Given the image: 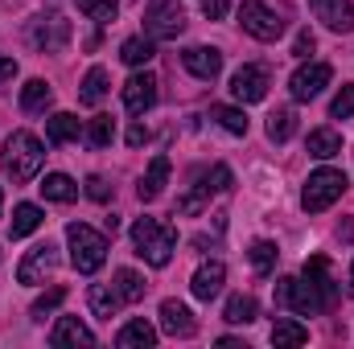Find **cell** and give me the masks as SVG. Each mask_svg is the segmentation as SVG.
Instances as JSON below:
<instances>
[{"instance_id": "cell-47", "label": "cell", "mask_w": 354, "mask_h": 349, "mask_svg": "<svg viewBox=\"0 0 354 349\" xmlns=\"http://www.w3.org/2000/svg\"><path fill=\"white\" fill-rule=\"evenodd\" d=\"M351 292H354V263H351Z\"/></svg>"}, {"instance_id": "cell-40", "label": "cell", "mask_w": 354, "mask_h": 349, "mask_svg": "<svg viewBox=\"0 0 354 349\" xmlns=\"http://www.w3.org/2000/svg\"><path fill=\"white\" fill-rule=\"evenodd\" d=\"M87 197L91 201H107V197H111V189H107L103 177H87Z\"/></svg>"}, {"instance_id": "cell-16", "label": "cell", "mask_w": 354, "mask_h": 349, "mask_svg": "<svg viewBox=\"0 0 354 349\" xmlns=\"http://www.w3.org/2000/svg\"><path fill=\"white\" fill-rule=\"evenodd\" d=\"M223 283H227V267L218 259L202 263L198 271H194V279H189V292H194V300H214L218 292H223Z\"/></svg>"}, {"instance_id": "cell-37", "label": "cell", "mask_w": 354, "mask_h": 349, "mask_svg": "<svg viewBox=\"0 0 354 349\" xmlns=\"http://www.w3.org/2000/svg\"><path fill=\"white\" fill-rule=\"evenodd\" d=\"M62 300H66V288H50V292H41V296L33 300V308H29V312H33V321H46Z\"/></svg>"}, {"instance_id": "cell-27", "label": "cell", "mask_w": 354, "mask_h": 349, "mask_svg": "<svg viewBox=\"0 0 354 349\" xmlns=\"http://www.w3.org/2000/svg\"><path fill=\"white\" fill-rule=\"evenodd\" d=\"M54 103V90L46 79H29L25 87H21V111H46Z\"/></svg>"}, {"instance_id": "cell-9", "label": "cell", "mask_w": 354, "mask_h": 349, "mask_svg": "<svg viewBox=\"0 0 354 349\" xmlns=\"http://www.w3.org/2000/svg\"><path fill=\"white\" fill-rule=\"evenodd\" d=\"M276 304H280V308H292V312H301V317H309V312L322 308L317 296H313V288H309L305 279H297V275L276 279Z\"/></svg>"}, {"instance_id": "cell-48", "label": "cell", "mask_w": 354, "mask_h": 349, "mask_svg": "<svg viewBox=\"0 0 354 349\" xmlns=\"http://www.w3.org/2000/svg\"><path fill=\"white\" fill-rule=\"evenodd\" d=\"M0 206H4V189H0Z\"/></svg>"}, {"instance_id": "cell-26", "label": "cell", "mask_w": 354, "mask_h": 349, "mask_svg": "<svg viewBox=\"0 0 354 349\" xmlns=\"http://www.w3.org/2000/svg\"><path fill=\"white\" fill-rule=\"evenodd\" d=\"M292 132H297V111L292 107H276L268 115V140L272 144H284V140H292Z\"/></svg>"}, {"instance_id": "cell-35", "label": "cell", "mask_w": 354, "mask_h": 349, "mask_svg": "<svg viewBox=\"0 0 354 349\" xmlns=\"http://www.w3.org/2000/svg\"><path fill=\"white\" fill-rule=\"evenodd\" d=\"M87 140H91V148H107L115 140V119L111 115H95L87 123Z\"/></svg>"}, {"instance_id": "cell-3", "label": "cell", "mask_w": 354, "mask_h": 349, "mask_svg": "<svg viewBox=\"0 0 354 349\" xmlns=\"http://www.w3.org/2000/svg\"><path fill=\"white\" fill-rule=\"evenodd\" d=\"M239 21H243V29H248L252 37L276 41V37L288 29V4H284V0H243Z\"/></svg>"}, {"instance_id": "cell-4", "label": "cell", "mask_w": 354, "mask_h": 349, "mask_svg": "<svg viewBox=\"0 0 354 349\" xmlns=\"http://www.w3.org/2000/svg\"><path fill=\"white\" fill-rule=\"evenodd\" d=\"M66 243H71V263H75V271H99L103 259H107V239L99 235V230H91L87 222H71L66 226Z\"/></svg>"}, {"instance_id": "cell-28", "label": "cell", "mask_w": 354, "mask_h": 349, "mask_svg": "<svg viewBox=\"0 0 354 349\" xmlns=\"http://www.w3.org/2000/svg\"><path fill=\"white\" fill-rule=\"evenodd\" d=\"M309 341V329L301 325V321H288V317H280L276 325H272V346L284 349V346H305Z\"/></svg>"}, {"instance_id": "cell-18", "label": "cell", "mask_w": 354, "mask_h": 349, "mask_svg": "<svg viewBox=\"0 0 354 349\" xmlns=\"http://www.w3.org/2000/svg\"><path fill=\"white\" fill-rule=\"evenodd\" d=\"M50 346H58V349L62 346H95V333H91L79 317H58V325L50 333Z\"/></svg>"}, {"instance_id": "cell-5", "label": "cell", "mask_w": 354, "mask_h": 349, "mask_svg": "<svg viewBox=\"0 0 354 349\" xmlns=\"http://www.w3.org/2000/svg\"><path fill=\"white\" fill-rule=\"evenodd\" d=\"M342 193H346V173H338V169H317V173H309V181H305L301 206H305L309 214H322V210H330Z\"/></svg>"}, {"instance_id": "cell-2", "label": "cell", "mask_w": 354, "mask_h": 349, "mask_svg": "<svg viewBox=\"0 0 354 349\" xmlns=\"http://www.w3.org/2000/svg\"><path fill=\"white\" fill-rule=\"evenodd\" d=\"M41 161H46V148H41V140L33 132H25V128L8 132V140H4V173L12 177V185L33 181L41 173Z\"/></svg>"}, {"instance_id": "cell-25", "label": "cell", "mask_w": 354, "mask_h": 349, "mask_svg": "<svg viewBox=\"0 0 354 349\" xmlns=\"http://www.w3.org/2000/svg\"><path fill=\"white\" fill-rule=\"evenodd\" d=\"M41 222H46V214H41L33 201H21V206L12 210V226H8V235H12V239H25V235H33Z\"/></svg>"}, {"instance_id": "cell-13", "label": "cell", "mask_w": 354, "mask_h": 349, "mask_svg": "<svg viewBox=\"0 0 354 349\" xmlns=\"http://www.w3.org/2000/svg\"><path fill=\"white\" fill-rule=\"evenodd\" d=\"M231 94L239 103H260L268 94V70L264 66H239L231 74Z\"/></svg>"}, {"instance_id": "cell-31", "label": "cell", "mask_w": 354, "mask_h": 349, "mask_svg": "<svg viewBox=\"0 0 354 349\" xmlns=\"http://www.w3.org/2000/svg\"><path fill=\"white\" fill-rule=\"evenodd\" d=\"M153 37H128L124 46H120V58L128 62V66H149L153 62Z\"/></svg>"}, {"instance_id": "cell-44", "label": "cell", "mask_w": 354, "mask_h": 349, "mask_svg": "<svg viewBox=\"0 0 354 349\" xmlns=\"http://www.w3.org/2000/svg\"><path fill=\"white\" fill-rule=\"evenodd\" d=\"M12 79H17V62L0 54V87H4V83H12Z\"/></svg>"}, {"instance_id": "cell-24", "label": "cell", "mask_w": 354, "mask_h": 349, "mask_svg": "<svg viewBox=\"0 0 354 349\" xmlns=\"http://www.w3.org/2000/svg\"><path fill=\"white\" fill-rule=\"evenodd\" d=\"M338 152H342V136H338L334 128H313V132H309V157L330 161V157H338Z\"/></svg>"}, {"instance_id": "cell-34", "label": "cell", "mask_w": 354, "mask_h": 349, "mask_svg": "<svg viewBox=\"0 0 354 349\" xmlns=\"http://www.w3.org/2000/svg\"><path fill=\"white\" fill-rule=\"evenodd\" d=\"M276 255H280V251H276V243H272V239H256V243H252V251H248V259H252V267H256L260 275H268V271L276 267Z\"/></svg>"}, {"instance_id": "cell-17", "label": "cell", "mask_w": 354, "mask_h": 349, "mask_svg": "<svg viewBox=\"0 0 354 349\" xmlns=\"http://www.w3.org/2000/svg\"><path fill=\"white\" fill-rule=\"evenodd\" d=\"M161 329H165L169 337H194V333H198V321H194V312H189L181 300H165V304H161Z\"/></svg>"}, {"instance_id": "cell-45", "label": "cell", "mask_w": 354, "mask_h": 349, "mask_svg": "<svg viewBox=\"0 0 354 349\" xmlns=\"http://www.w3.org/2000/svg\"><path fill=\"white\" fill-rule=\"evenodd\" d=\"M218 346H223V349H248L243 341H235V337H218Z\"/></svg>"}, {"instance_id": "cell-36", "label": "cell", "mask_w": 354, "mask_h": 349, "mask_svg": "<svg viewBox=\"0 0 354 349\" xmlns=\"http://www.w3.org/2000/svg\"><path fill=\"white\" fill-rule=\"evenodd\" d=\"M79 12L91 17V21H99V25H107V21L120 17V4L115 0H79Z\"/></svg>"}, {"instance_id": "cell-1", "label": "cell", "mask_w": 354, "mask_h": 349, "mask_svg": "<svg viewBox=\"0 0 354 349\" xmlns=\"http://www.w3.org/2000/svg\"><path fill=\"white\" fill-rule=\"evenodd\" d=\"M132 247L149 267H165L177 251V230L157 218H136L132 222Z\"/></svg>"}, {"instance_id": "cell-6", "label": "cell", "mask_w": 354, "mask_h": 349, "mask_svg": "<svg viewBox=\"0 0 354 349\" xmlns=\"http://www.w3.org/2000/svg\"><path fill=\"white\" fill-rule=\"evenodd\" d=\"M181 29H185V12H181L177 0H153V4L145 8V33H149L153 41H169Z\"/></svg>"}, {"instance_id": "cell-11", "label": "cell", "mask_w": 354, "mask_h": 349, "mask_svg": "<svg viewBox=\"0 0 354 349\" xmlns=\"http://www.w3.org/2000/svg\"><path fill=\"white\" fill-rule=\"evenodd\" d=\"M153 103H157V79L149 70H136L124 83V107H128V115H145Z\"/></svg>"}, {"instance_id": "cell-7", "label": "cell", "mask_w": 354, "mask_h": 349, "mask_svg": "<svg viewBox=\"0 0 354 349\" xmlns=\"http://www.w3.org/2000/svg\"><path fill=\"white\" fill-rule=\"evenodd\" d=\"M29 41H33L41 54H58V50H66V41H71V21L58 17V12H41V17L29 25Z\"/></svg>"}, {"instance_id": "cell-23", "label": "cell", "mask_w": 354, "mask_h": 349, "mask_svg": "<svg viewBox=\"0 0 354 349\" xmlns=\"http://www.w3.org/2000/svg\"><path fill=\"white\" fill-rule=\"evenodd\" d=\"M79 115H71V111H58V115H50V123H46V136H50V144H71V140H79Z\"/></svg>"}, {"instance_id": "cell-41", "label": "cell", "mask_w": 354, "mask_h": 349, "mask_svg": "<svg viewBox=\"0 0 354 349\" xmlns=\"http://www.w3.org/2000/svg\"><path fill=\"white\" fill-rule=\"evenodd\" d=\"M313 46H317V41H313V33L305 29V33H297V41H292V54H297V58H309V54H313Z\"/></svg>"}, {"instance_id": "cell-43", "label": "cell", "mask_w": 354, "mask_h": 349, "mask_svg": "<svg viewBox=\"0 0 354 349\" xmlns=\"http://www.w3.org/2000/svg\"><path fill=\"white\" fill-rule=\"evenodd\" d=\"M140 144H149V128L145 123H132L128 128V148H140Z\"/></svg>"}, {"instance_id": "cell-46", "label": "cell", "mask_w": 354, "mask_h": 349, "mask_svg": "<svg viewBox=\"0 0 354 349\" xmlns=\"http://www.w3.org/2000/svg\"><path fill=\"white\" fill-rule=\"evenodd\" d=\"M342 239H346V243H354V226H342Z\"/></svg>"}, {"instance_id": "cell-14", "label": "cell", "mask_w": 354, "mask_h": 349, "mask_svg": "<svg viewBox=\"0 0 354 349\" xmlns=\"http://www.w3.org/2000/svg\"><path fill=\"white\" fill-rule=\"evenodd\" d=\"M181 62H185V70H189L194 79H202V83H214V79L223 74V54L210 50V46H189V50L181 54Z\"/></svg>"}, {"instance_id": "cell-10", "label": "cell", "mask_w": 354, "mask_h": 349, "mask_svg": "<svg viewBox=\"0 0 354 349\" xmlns=\"http://www.w3.org/2000/svg\"><path fill=\"white\" fill-rule=\"evenodd\" d=\"M58 267V247H50V243H41V247H33L21 267H17V283H46V275Z\"/></svg>"}, {"instance_id": "cell-21", "label": "cell", "mask_w": 354, "mask_h": 349, "mask_svg": "<svg viewBox=\"0 0 354 349\" xmlns=\"http://www.w3.org/2000/svg\"><path fill=\"white\" fill-rule=\"evenodd\" d=\"M87 304H91V312L99 317V321H111L115 312H120V292L115 288H107V283H91L87 288Z\"/></svg>"}, {"instance_id": "cell-38", "label": "cell", "mask_w": 354, "mask_h": 349, "mask_svg": "<svg viewBox=\"0 0 354 349\" xmlns=\"http://www.w3.org/2000/svg\"><path fill=\"white\" fill-rule=\"evenodd\" d=\"M223 189H231V169H227V165H214L210 173L202 177L198 193H202V197H210V193H223Z\"/></svg>"}, {"instance_id": "cell-20", "label": "cell", "mask_w": 354, "mask_h": 349, "mask_svg": "<svg viewBox=\"0 0 354 349\" xmlns=\"http://www.w3.org/2000/svg\"><path fill=\"white\" fill-rule=\"evenodd\" d=\"M165 181H169V157H153L149 173L140 177V201H157L165 193Z\"/></svg>"}, {"instance_id": "cell-42", "label": "cell", "mask_w": 354, "mask_h": 349, "mask_svg": "<svg viewBox=\"0 0 354 349\" xmlns=\"http://www.w3.org/2000/svg\"><path fill=\"white\" fill-rule=\"evenodd\" d=\"M227 0H202V12H206V21H223L227 17Z\"/></svg>"}, {"instance_id": "cell-22", "label": "cell", "mask_w": 354, "mask_h": 349, "mask_svg": "<svg viewBox=\"0 0 354 349\" xmlns=\"http://www.w3.org/2000/svg\"><path fill=\"white\" fill-rule=\"evenodd\" d=\"M37 189H41V197H46V201H62V206L79 197V185H75L66 173H46V181H41Z\"/></svg>"}, {"instance_id": "cell-8", "label": "cell", "mask_w": 354, "mask_h": 349, "mask_svg": "<svg viewBox=\"0 0 354 349\" xmlns=\"http://www.w3.org/2000/svg\"><path fill=\"white\" fill-rule=\"evenodd\" d=\"M330 79H334L330 62H309V66H301V70L288 79V90H292L297 103H309V99H317L322 90L330 87Z\"/></svg>"}, {"instance_id": "cell-39", "label": "cell", "mask_w": 354, "mask_h": 349, "mask_svg": "<svg viewBox=\"0 0 354 349\" xmlns=\"http://www.w3.org/2000/svg\"><path fill=\"white\" fill-rule=\"evenodd\" d=\"M330 115H334V119H351V115H354V87H342L338 94H334Z\"/></svg>"}, {"instance_id": "cell-15", "label": "cell", "mask_w": 354, "mask_h": 349, "mask_svg": "<svg viewBox=\"0 0 354 349\" xmlns=\"http://www.w3.org/2000/svg\"><path fill=\"white\" fill-rule=\"evenodd\" d=\"M309 8H313V17H317L326 29H334V33H351L354 29V4L351 0H309Z\"/></svg>"}, {"instance_id": "cell-33", "label": "cell", "mask_w": 354, "mask_h": 349, "mask_svg": "<svg viewBox=\"0 0 354 349\" xmlns=\"http://www.w3.org/2000/svg\"><path fill=\"white\" fill-rule=\"evenodd\" d=\"M210 115L231 132V136H248V115L239 111V107H227V103H218V107H210Z\"/></svg>"}, {"instance_id": "cell-29", "label": "cell", "mask_w": 354, "mask_h": 349, "mask_svg": "<svg viewBox=\"0 0 354 349\" xmlns=\"http://www.w3.org/2000/svg\"><path fill=\"white\" fill-rule=\"evenodd\" d=\"M103 99H107V70H103V66H91L87 79H83V90H79V103L99 107Z\"/></svg>"}, {"instance_id": "cell-30", "label": "cell", "mask_w": 354, "mask_h": 349, "mask_svg": "<svg viewBox=\"0 0 354 349\" xmlns=\"http://www.w3.org/2000/svg\"><path fill=\"white\" fill-rule=\"evenodd\" d=\"M145 288H149V283H145L132 267H120V271H115V292H120V300H124V304L145 300Z\"/></svg>"}, {"instance_id": "cell-12", "label": "cell", "mask_w": 354, "mask_h": 349, "mask_svg": "<svg viewBox=\"0 0 354 349\" xmlns=\"http://www.w3.org/2000/svg\"><path fill=\"white\" fill-rule=\"evenodd\" d=\"M305 283L313 288V296H317L322 308H330V304L338 300V288H334V275H330V259H326V255L305 259Z\"/></svg>"}, {"instance_id": "cell-19", "label": "cell", "mask_w": 354, "mask_h": 349, "mask_svg": "<svg viewBox=\"0 0 354 349\" xmlns=\"http://www.w3.org/2000/svg\"><path fill=\"white\" fill-rule=\"evenodd\" d=\"M115 346L120 349H153L157 346V329H153L145 317H136V321H128V325L115 333Z\"/></svg>"}, {"instance_id": "cell-32", "label": "cell", "mask_w": 354, "mask_h": 349, "mask_svg": "<svg viewBox=\"0 0 354 349\" xmlns=\"http://www.w3.org/2000/svg\"><path fill=\"white\" fill-rule=\"evenodd\" d=\"M256 300L252 296H231L227 300V312H223V321H231V325H252L256 321Z\"/></svg>"}]
</instances>
